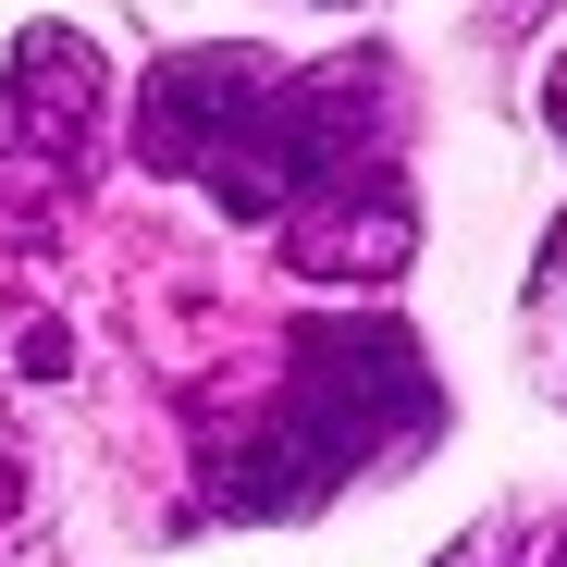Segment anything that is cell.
I'll return each instance as SVG.
<instances>
[{"label": "cell", "instance_id": "1", "mask_svg": "<svg viewBox=\"0 0 567 567\" xmlns=\"http://www.w3.org/2000/svg\"><path fill=\"white\" fill-rule=\"evenodd\" d=\"M136 148L223 210L284 223V259L383 284L420 247V210L395 185V74L383 62H321L284 74L259 50H173L136 86Z\"/></svg>", "mask_w": 567, "mask_h": 567}, {"label": "cell", "instance_id": "2", "mask_svg": "<svg viewBox=\"0 0 567 567\" xmlns=\"http://www.w3.org/2000/svg\"><path fill=\"white\" fill-rule=\"evenodd\" d=\"M444 432V383L408 321H297L271 395L198 432V518H309L346 482Z\"/></svg>", "mask_w": 567, "mask_h": 567}, {"label": "cell", "instance_id": "3", "mask_svg": "<svg viewBox=\"0 0 567 567\" xmlns=\"http://www.w3.org/2000/svg\"><path fill=\"white\" fill-rule=\"evenodd\" d=\"M100 112H112V86H100V50L74 25L13 38V62H0V235H25L74 198L86 148H100Z\"/></svg>", "mask_w": 567, "mask_h": 567}, {"label": "cell", "instance_id": "4", "mask_svg": "<svg viewBox=\"0 0 567 567\" xmlns=\"http://www.w3.org/2000/svg\"><path fill=\"white\" fill-rule=\"evenodd\" d=\"M432 567H543V530L530 518H482L456 555H432Z\"/></svg>", "mask_w": 567, "mask_h": 567}, {"label": "cell", "instance_id": "5", "mask_svg": "<svg viewBox=\"0 0 567 567\" xmlns=\"http://www.w3.org/2000/svg\"><path fill=\"white\" fill-rule=\"evenodd\" d=\"M543 112H555V136H567V74H555V86H543Z\"/></svg>", "mask_w": 567, "mask_h": 567}, {"label": "cell", "instance_id": "6", "mask_svg": "<svg viewBox=\"0 0 567 567\" xmlns=\"http://www.w3.org/2000/svg\"><path fill=\"white\" fill-rule=\"evenodd\" d=\"M543 567H567V518H555V530H543Z\"/></svg>", "mask_w": 567, "mask_h": 567}]
</instances>
